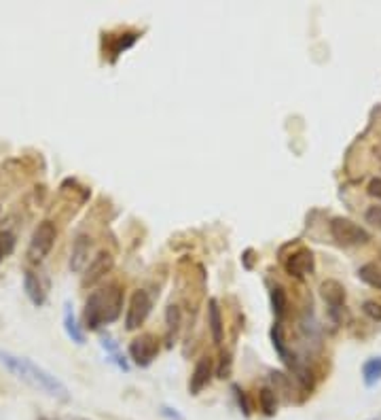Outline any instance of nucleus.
I'll return each mask as SVG.
<instances>
[{
  "label": "nucleus",
  "instance_id": "obj_1",
  "mask_svg": "<svg viewBox=\"0 0 381 420\" xmlns=\"http://www.w3.org/2000/svg\"><path fill=\"white\" fill-rule=\"evenodd\" d=\"M0 365L8 374H13L17 380H21L23 385L32 387L34 391H38V393H42V395H47L51 399H57V402H70L68 387L59 378H55L51 372H47L45 368L34 363L32 359L0 348Z\"/></svg>",
  "mask_w": 381,
  "mask_h": 420
},
{
  "label": "nucleus",
  "instance_id": "obj_2",
  "mask_svg": "<svg viewBox=\"0 0 381 420\" xmlns=\"http://www.w3.org/2000/svg\"><path fill=\"white\" fill-rule=\"evenodd\" d=\"M123 310V291L119 285H106L89 293L83 310V329L95 331L102 325L115 323Z\"/></svg>",
  "mask_w": 381,
  "mask_h": 420
},
{
  "label": "nucleus",
  "instance_id": "obj_3",
  "mask_svg": "<svg viewBox=\"0 0 381 420\" xmlns=\"http://www.w3.org/2000/svg\"><path fill=\"white\" fill-rule=\"evenodd\" d=\"M55 240H57V227L53 221H42L36 225V229L32 232V238H30V244H28V261L32 266H40L49 253L53 251L55 246Z\"/></svg>",
  "mask_w": 381,
  "mask_h": 420
},
{
  "label": "nucleus",
  "instance_id": "obj_4",
  "mask_svg": "<svg viewBox=\"0 0 381 420\" xmlns=\"http://www.w3.org/2000/svg\"><path fill=\"white\" fill-rule=\"evenodd\" d=\"M329 229H331L333 240L341 246H365L371 242V234L363 225H358L346 217H335L331 221Z\"/></svg>",
  "mask_w": 381,
  "mask_h": 420
},
{
  "label": "nucleus",
  "instance_id": "obj_5",
  "mask_svg": "<svg viewBox=\"0 0 381 420\" xmlns=\"http://www.w3.org/2000/svg\"><path fill=\"white\" fill-rule=\"evenodd\" d=\"M153 310V297L148 295V291L138 289L131 293L129 304H127V312H125V329L127 331H136L144 325V321L148 319Z\"/></svg>",
  "mask_w": 381,
  "mask_h": 420
},
{
  "label": "nucleus",
  "instance_id": "obj_6",
  "mask_svg": "<svg viewBox=\"0 0 381 420\" xmlns=\"http://www.w3.org/2000/svg\"><path fill=\"white\" fill-rule=\"evenodd\" d=\"M284 272L297 280H303L316 272V257L310 249L299 246L288 257H284Z\"/></svg>",
  "mask_w": 381,
  "mask_h": 420
},
{
  "label": "nucleus",
  "instance_id": "obj_7",
  "mask_svg": "<svg viewBox=\"0 0 381 420\" xmlns=\"http://www.w3.org/2000/svg\"><path fill=\"white\" fill-rule=\"evenodd\" d=\"M115 266V257L110 251H100L87 266L83 278H81V287L83 289H89V287H95L102 278H106V274H110Z\"/></svg>",
  "mask_w": 381,
  "mask_h": 420
},
{
  "label": "nucleus",
  "instance_id": "obj_8",
  "mask_svg": "<svg viewBox=\"0 0 381 420\" xmlns=\"http://www.w3.org/2000/svg\"><path fill=\"white\" fill-rule=\"evenodd\" d=\"M159 353V342L155 336L151 334H144L140 338H136L131 344H129V359L138 365V368H148L155 357Z\"/></svg>",
  "mask_w": 381,
  "mask_h": 420
},
{
  "label": "nucleus",
  "instance_id": "obj_9",
  "mask_svg": "<svg viewBox=\"0 0 381 420\" xmlns=\"http://www.w3.org/2000/svg\"><path fill=\"white\" fill-rule=\"evenodd\" d=\"M23 291L28 295V300L40 308L47 302V285L42 283V278L34 272V270H25L23 272Z\"/></svg>",
  "mask_w": 381,
  "mask_h": 420
},
{
  "label": "nucleus",
  "instance_id": "obj_10",
  "mask_svg": "<svg viewBox=\"0 0 381 420\" xmlns=\"http://www.w3.org/2000/svg\"><path fill=\"white\" fill-rule=\"evenodd\" d=\"M320 295L327 302V306L331 308L333 314H337L339 310H344L346 306V287L339 280H324L320 285Z\"/></svg>",
  "mask_w": 381,
  "mask_h": 420
},
{
  "label": "nucleus",
  "instance_id": "obj_11",
  "mask_svg": "<svg viewBox=\"0 0 381 420\" xmlns=\"http://www.w3.org/2000/svg\"><path fill=\"white\" fill-rule=\"evenodd\" d=\"M210 378H212V359H210V357H201V359L195 363V370H193V374H191L189 393H191V395H199V393L210 385Z\"/></svg>",
  "mask_w": 381,
  "mask_h": 420
},
{
  "label": "nucleus",
  "instance_id": "obj_12",
  "mask_svg": "<svg viewBox=\"0 0 381 420\" xmlns=\"http://www.w3.org/2000/svg\"><path fill=\"white\" fill-rule=\"evenodd\" d=\"M89 251H91V238L81 234L76 236L74 244H72V251H70V270L72 272H83L85 266L89 263Z\"/></svg>",
  "mask_w": 381,
  "mask_h": 420
},
{
  "label": "nucleus",
  "instance_id": "obj_13",
  "mask_svg": "<svg viewBox=\"0 0 381 420\" xmlns=\"http://www.w3.org/2000/svg\"><path fill=\"white\" fill-rule=\"evenodd\" d=\"M64 331H66V336H68L74 344H78V346L85 344V329L78 325V321H76L74 310H72L70 304L64 306Z\"/></svg>",
  "mask_w": 381,
  "mask_h": 420
},
{
  "label": "nucleus",
  "instance_id": "obj_14",
  "mask_svg": "<svg viewBox=\"0 0 381 420\" xmlns=\"http://www.w3.org/2000/svg\"><path fill=\"white\" fill-rule=\"evenodd\" d=\"M208 325H210L214 344H223L225 325H223V317H221V308H218V302L216 300H210L208 302Z\"/></svg>",
  "mask_w": 381,
  "mask_h": 420
},
{
  "label": "nucleus",
  "instance_id": "obj_15",
  "mask_svg": "<svg viewBox=\"0 0 381 420\" xmlns=\"http://www.w3.org/2000/svg\"><path fill=\"white\" fill-rule=\"evenodd\" d=\"M358 278H361L365 285H369V287H373V289L381 291V266L380 263H375V261H371V263H365V266L358 270Z\"/></svg>",
  "mask_w": 381,
  "mask_h": 420
},
{
  "label": "nucleus",
  "instance_id": "obj_16",
  "mask_svg": "<svg viewBox=\"0 0 381 420\" xmlns=\"http://www.w3.org/2000/svg\"><path fill=\"white\" fill-rule=\"evenodd\" d=\"M363 380H365V385L371 389V387H375V385H380L381 382V355L380 357H373V359H369L365 365H363Z\"/></svg>",
  "mask_w": 381,
  "mask_h": 420
},
{
  "label": "nucleus",
  "instance_id": "obj_17",
  "mask_svg": "<svg viewBox=\"0 0 381 420\" xmlns=\"http://www.w3.org/2000/svg\"><path fill=\"white\" fill-rule=\"evenodd\" d=\"M102 348L106 351V355L110 357V361L119 368V370H123V372H129V365H127V361H125V357L119 353V346L112 342V338L110 336H102Z\"/></svg>",
  "mask_w": 381,
  "mask_h": 420
},
{
  "label": "nucleus",
  "instance_id": "obj_18",
  "mask_svg": "<svg viewBox=\"0 0 381 420\" xmlns=\"http://www.w3.org/2000/svg\"><path fill=\"white\" fill-rule=\"evenodd\" d=\"M259 404H261V410H263L265 416H276V412H278V395H276L274 389L265 387L259 393Z\"/></svg>",
  "mask_w": 381,
  "mask_h": 420
},
{
  "label": "nucleus",
  "instance_id": "obj_19",
  "mask_svg": "<svg viewBox=\"0 0 381 420\" xmlns=\"http://www.w3.org/2000/svg\"><path fill=\"white\" fill-rule=\"evenodd\" d=\"M271 306H274V314H276V319L280 321V319L284 317L286 308H288V297H286V291H284L280 285L271 287Z\"/></svg>",
  "mask_w": 381,
  "mask_h": 420
},
{
  "label": "nucleus",
  "instance_id": "obj_20",
  "mask_svg": "<svg viewBox=\"0 0 381 420\" xmlns=\"http://www.w3.org/2000/svg\"><path fill=\"white\" fill-rule=\"evenodd\" d=\"M165 323H168V344H172L174 338L178 336V329H180V308L178 306H170L168 308Z\"/></svg>",
  "mask_w": 381,
  "mask_h": 420
},
{
  "label": "nucleus",
  "instance_id": "obj_21",
  "mask_svg": "<svg viewBox=\"0 0 381 420\" xmlns=\"http://www.w3.org/2000/svg\"><path fill=\"white\" fill-rule=\"evenodd\" d=\"M271 340H274V348L278 351V355L282 357V361H291L288 359V351H286V346H284V331H282V325L280 323H276L274 325V329H271Z\"/></svg>",
  "mask_w": 381,
  "mask_h": 420
},
{
  "label": "nucleus",
  "instance_id": "obj_22",
  "mask_svg": "<svg viewBox=\"0 0 381 420\" xmlns=\"http://www.w3.org/2000/svg\"><path fill=\"white\" fill-rule=\"evenodd\" d=\"M13 249H15V234L8 229L0 232V263L13 253Z\"/></svg>",
  "mask_w": 381,
  "mask_h": 420
},
{
  "label": "nucleus",
  "instance_id": "obj_23",
  "mask_svg": "<svg viewBox=\"0 0 381 420\" xmlns=\"http://www.w3.org/2000/svg\"><path fill=\"white\" fill-rule=\"evenodd\" d=\"M363 312H365L371 321L381 323V302H377V300H367V302L363 304Z\"/></svg>",
  "mask_w": 381,
  "mask_h": 420
},
{
  "label": "nucleus",
  "instance_id": "obj_24",
  "mask_svg": "<svg viewBox=\"0 0 381 420\" xmlns=\"http://www.w3.org/2000/svg\"><path fill=\"white\" fill-rule=\"evenodd\" d=\"M365 219H367V223H371L381 232V206H369L365 212Z\"/></svg>",
  "mask_w": 381,
  "mask_h": 420
},
{
  "label": "nucleus",
  "instance_id": "obj_25",
  "mask_svg": "<svg viewBox=\"0 0 381 420\" xmlns=\"http://www.w3.org/2000/svg\"><path fill=\"white\" fill-rule=\"evenodd\" d=\"M367 193H369L371 198H375V200H380L381 202V176L373 178V181L369 183V187H367Z\"/></svg>",
  "mask_w": 381,
  "mask_h": 420
},
{
  "label": "nucleus",
  "instance_id": "obj_26",
  "mask_svg": "<svg viewBox=\"0 0 381 420\" xmlns=\"http://www.w3.org/2000/svg\"><path fill=\"white\" fill-rule=\"evenodd\" d=\"M235 395H238L240 408H242V410H244V414L248 416V414H250V406H248V402H246V395H244V391H240V389L235 387Z\"/></svg>",
  "mask_w": 381,
  "mask_h": 420
},
{
  "label": "nucleus",
  "instance_id": "obj_27",
  "mask_svg": "<svg viewBox=\"0 0 381 420\" xmlns=\"http://www.w3.org/2000/svg\"><path fill=\"white\" fill-rule=\"evenodd\" d=\"M161 414H163L165 419H170V420H184L182 416H180V414H178V412H176V410L172 412V408H165V406L161 408Z\"/></svg>",
  "mask_w": 381,
  "mask_h": 420
},
{
  "label": "nucleus",
  "instance_id": "obj_28",
  "mask_svg": "<svg viewBox=\"0 0 381 420\" xmlns=\"http://www.w3.org/2000/svg\"><path fill=\"white\" fill-rule=\"evenodd\" d=\"M373 420H375V419H373Z\"/></svg>",
  "mask_w": 381,
  "mask_h": 420
}]
</instances>
